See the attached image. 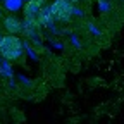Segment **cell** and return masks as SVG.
<instances>
[{"label": "cell", "mask_w": 124, "mask_h": 124, "mask_svg": "<svg viewBox=\"0 0 124 124\" xmlns=\"http://www.w3.org/2000/svg\"><path fill=\"white\" fill-rule=\"evenodd\" d=\"M24 54V43L16 35H5L0 41V57L4 60H19Z\"/></svg>", "instance_id": "6da1fadb"}, {"label": "cell", "mask_w": 124, "mask_h": 124, "mask_svg": "<svg viewBox=\"0 0 124 124\" xmlns=\"http://www.w3.org/2000/svg\"><path fill=\"white\" fill-rule=\"evenodd\" d=\"M50 12L57 23H69L74 16V5L67 0H54L50 4Z\"/></svg>", "instance_id": "7a4b0ae2"}, {"label": "cell", "mask_w": 124, "mask_h": 124, "mask_svg": "<svg viewBox=\"0 0 124 124\" xmlns=\"http://www.w3.org/2000/svg\"><path fill=\"white\" fill-rule=\"evenodd\" d=\"M2 26L9 35H19L24 29V21H21L16 16H5V17H2Z\"/></svg>", "instance_id": "3957f363"}, {"label": "cell", "mask_w": 124, "mask_h": 124, "mask_svg": "<svg viewBox=\"0 0 124 124\" xmlns=\"http://www.w3.org/2000/svg\"><path fill=\"white\" fill-rule=\"evenodd\" d=\"M43 7H45V0H31V2H28L23 9L24 19H36V16L40 14Z\"/></svg>", "instance_id": "277c9868"}, {"label": "cell", "mask_w": 124, "mask_h": 124, "mask_svg": "<svg viewBox=\"0 0 124 124\" xmlns=\"http://www.w3.org/2000/svg\"><path fill=\"white\" fill-rule=\"evenodd\" d=\"M54 21H55V19H54V16H52V12H50V5H45V7L40 10V14L36 16L38 26H50Z\"/></svg>", "instance_id": "5b68a950"}, {"label": "cell", "mask_w": 124, "mask_h": 124, "mask_svg": "<svg viewBox=\"0 0 124 124\" xmlns=\"http://www.w3.org/2000/svg\"><path fill=\"white\" fill-rule=\"evenodd\" d=\"M23 4H24V0H4V9L9 12H17V10L24 9Z\"/></svg>", "instance_id": "8992f818"}, {"label": "cell", "mask_w": 124, "mask_h": 124, "mask_svg": "<svg viewBox=\"0 0 124 124\" xmlns=\"http://www.w3.org/2000/svg\"><path fill=\"white\" fill-rule=\"evenodd\" d=\"M98 5H100V10H108V4L105 2V0H98Z\"/></svg>", "instance_id": "52a82bcc"}, {"label": "cell", "mask_w": 124, "mask_h": 124, "mask_svg": "<svg viewBox=\"0 0 124 124\" xmlns=\"http://www.w3.org/2000/svg\"><path fill=\"white\" fill-rule=\"evenodd\" d=\"M74 16H83V10L79 7H74Z\"/></svg>", "instance_id": "ba28073f"}, {"label": "cell", "mask_w": 124, "mask_h": 124, "mask_svg": "<svg viewBox=\"0 0 124 124\" xmlns=\"http://www.w3.org/2000/svg\"><path fill=\"white\" fill-rule=\"evenodd\" d=\"M67 2H71V4L74 5V4H78V2H81V0H67Z\"/></svg>", "instance_id": "9c48e42d"}, {"label": "cell", "mask_w": 124, "mask_h": 124, "mask_svg": "<svg viewBox=\"0 0 124 124\" xmlns=\"http://www.w3.org/2000/svg\"><path fill=\"white\" fill-rule=\"evenodd\" d=\"M4 36H5V35H2V31H0V41H2V40H4Z\"/></svg>", "instance_id": "30bf717a"}, {"label": "cell", "mask_w": 124, "mask_h": 124, "mask_svg": "<svg viewBox=\"0 0 124 124\" xmlns=\"http://www.w3.org/2000/svg\"><path fill=\"white\" fill-rule=\"evenodd\" d=\"M24 2H26V4H28V2H31V0H24Z\"/></svg>", "instance_id": "8fae6325"}, {"label": "cell", "mask_w": 124, "mask_h": 124, "mask_svg": "<svg viewBox=\"0 0 124 124\" xmlns=\"http://www.w3.org/2000/svg\"><path fill=\"white\" fill-rule=\"evenodd\" d=\"M0 17H2V12H0Z\"/></svg>", "instance_id": "7c38bea8"}]
</instances>
